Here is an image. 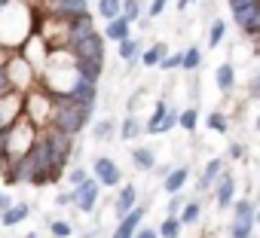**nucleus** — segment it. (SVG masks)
<instances>
[{
    "mask_svg": "<svg viewBox=\"0 0 260 238\" xmlns=\"http://www.w3.org/2000/svg\"><path fill=\"white\" fill-rule=\"evenodd\" d=\"M55 98V110H52V119H49V126H55L58 132L77 138L86 126H89V119H92V110L89 104H77L71 101L68 95H52Z\"/></svg>",
    "mask_w": 260,
    "mask_h": 238,
    "instance_id": "nucleus-1",
    "label": "nucleus"
},
{
    "mask_svg": "<svg viewBox=\"0 0 260 238\" xmlns=\"http://www.w3.org/2000/svg\"><path fill=\"white\" fill-rule=\"evenodd\" d=\"M37 135H40V129L31 123V119H28L25 113L16 119V123H13L10 129L0 132V147H4L7 162H19L22 156H28V150L34 147Z\"/></svg>",
    "mask_w": 260,
    "mask_h": 238,
    "instance_id": "nucleus-2",
    "label": "nucleus"
},
{
    "mask_svg": "<svg viewBox=\"0 0 260 238\" xmlns=\"http://www.w3.org/2000/svg\"><path fill=\"white\" fill-rule=\"evenodd\" d=\"M52 110H55V98H52V92H49V89H43V86L37 83L34 89H28V92H25V110H22V113L31 119L37 129L49 126Z\"/></svg>",
    "mask_w": 260,
    "mask_h": 238,
    "instance_id": "nucleus-3",
    "label": "nucleus"
},
{
    "mask_svg": "<svg viewBox=\"0 0 260 238\" xmlns=\"http://www.w3.org/2000/svg\"><path fill=\"white\" fill-rule=\"evenodd\" d=\"M4 73H7L10 86H13L16 92H22V95H25L28 89H34V86H37V80H40V76H37V70H34V67H31V64H28L16 49L10 52V58H7V64H4Z\"/></svg>",
    "mask_w": 260,
    "mask_h": 238,
    "instance_id": "nucleus-4",
    "label": "nucleus"
},
{
    "mask_svg": "<svg viewBox=\"0 0 260 238\" xmlns=\"http://www.w3.org/2000/svg\"><path fill=\"white\" fill-rule=\"evenodd\" d=\"M16 52H19V55H22L34 70H37V76H40V70L46 67V58H49V52H52V49L46 46V40H43L37 31H31V34L22 40V46H19Z\"/></svg>",
    "mask_w": 260,
    "mask_h": 238,
    "instance_id": "nucleus-5",
    "label": "nucleus"
},
{
    "mask_svg": "<svg viewBox=\"0 0 260 238\" xmlns=\"http://www.w3.org/2000/svg\"><path fill=\"white\" fill-rule=\"evenodd\" d=\"M71 195H74V208H77L80 214H92L95 205H98V195H101V183H98L95 177H86L83 183H77V186L71 189Z\"/></svg>",
    "mask_w": 260,
    "mask_h": 238,
    "instance_id": "nucleus-6",
    "label": "nucleus"
},
{
    "mask_svg": "<svg viewBox=\"0 0 260 238\" xmlns=\"http://www.w3.org/2000/svg\"><path fill=\"white\" fill-rule=\"evenodd\" d=\"M22 110H25V95L22 92L10 89L7 95H0V132L10 129L16 119L22 116Z\"/></svg>",
    "mask_w": 260,
    "mask_h": 238,
    "instance_id": "nucleus-7",
    "label": "nucleus"
},
{
    "mask_svg": "<svg viewBox=\"0 0 260 238\" xmlns=\"http://www.w3.org/2000/svg\"><path fill=\"white\" fill-rule=\"evenodd\" d=\"M211 189H214V205H217V211L233 208V202H236V177H233L230 168H220V174H217V180H214Z\"/></svg>",
    "mask_w": 260,
    "mask_h": 238,
    "instance_id": "nucleus-8",
    "label": "nucleus"
},
{
    "mask_svg": "<svg viewBox=\"0 0 260 238\" xmlns=\"http://www.w3.org/2000/svg\"><path fill=\"white\" fill-rule=\"evenodd\" d=\"M104 34H98V31H92V34H86L83 40H77V43H71L68 49L77 55V58H98V61H104Z\"/></svg>",
    "mask_w": 260,
    "mask_h": 238,
    "instance_id": "nucleus-9",
    "label": "nucleus"
},
{
    "mask_svg": "<svg viewBox=\"0 0 260 238\" xmlns=\"http://www.w3.org/2000/svg\"><path fill=\"white\" fill-rule=\"evenodd\" d=\"M92 177H95L101 186H119V183H122V171H119V165H116L110 156H98V159L92 162Z\"/></svg>",
    "mask_w": 260,
    "mask_h": 238,
    "instance_id": "nucleus-10",
    "label": "nucleus"
},
{
    "mask_svg": "<svg viewBox=\"0 0 260 238\" xmlns=\"http://www.w3.org/2000/svg\"><path fill=\"white\" fill-rule=\"evenodd\" d=\"M144 217H147V208H144V205H135L128 214H122V217L116 220V229L110 232V238H132V235L138 232V226L144 223Z\"/></svg>",
    "mask_w": 260,
    "mask_h": 238,
    "instance_id": "nucleus-11",
    "label": "nucleus"
},
{
    "mask_svg": "<svg viewBox=\"0 0 260 238\" xmlns=\"http://www.w3.org/2000/svg\"><path fill=\"white\" fill-rule=\"evenodd\" d=\"M64 95H68L71 101H77V104H89V107H95V101H98V83L77 76V80H74V86H71Z\"/></svg>",
    "mask_w": 260,
    "mask_h": 238,
    "instance_id": "nucleus-12",
    "label": "nucleus"
},
{
    "mask_svg": "<svg viewBox=\"0 0 260 238\" xmlns=\"http://www.w3.org/2000/svg\"><path fill=\"white\" fill-rule=\"evenodd\" d=\"M135 205H138V186H135V183H122L119 192H116V199H113V214H116V220H119L122 214H128Z\"/></svg>",
    "mask_w": 260,
    "mask_h": 238,
    "instance_id": "nucleus-13",
    "label": "nucleus"
},
{
    "mask_svg": "<svg viewBox=\"0 0 260 238\" xmlns=\"http://www.w3.org/2000/svg\"><path fill=\"white\" fill-rule=\"evenodd\" d=\"M230 226L254 229V202H248V199H236V202H233V223H230Z\"/></svg>",
    "mask_w": 260,
    "mask_h": 238,
    "instance_id": "nucleus-14",
    "label": "nucleus"
},
{
    "mask_svg": "<svg viewBox=\"0 0 260 238\" xmlns=\"http://www.w3.org/2000/svg\"><path fill=\"white\" fill-rule=\"evenodd\" d=\"M187 180H190V165H175V168L162 177V189H166L169 195H172V192H184Z\"/></svg>",
    "mask_w": 260,
    "mask_h": 238,
    "instance_id": "nucleus-15",
    "label": "nucleus"
},
{
    "mask_svg": "<svg viewBox=\"0 0 260 238\" xmlns=\"http://www.w3.org/2000/svg\"><path fill=\"white\" fill-rule=\"evenodd\" d=\"M214 83H217V92L220 95H233V89H236V67H233V61H220L217 64Z\"/></svg>",
    "mask_w": 260,
    "mask_h": 238,
    "instance_id": "nucleus-16",
    "label": "nucleus"
},
{
    "mask_svg": "<svg viewBox=\"0 0 260 238\" xmlns=\"http://www.w3.org/2000/svg\"><path fill=\"white\" fill-rule=\"evenodd\" d=\"M220 168H223V159H220V156H214V159H208V162H205V168H202V174H199V183H196V192H211V186H214V180H217V174H220Z\"/></svg>",
    "mask_w": 260,
    "mask_h": 238,
    "instance_id": "nucleus-17",
    "label": "nucleus"
},
{
    "mask_svg": "<svg viewBox=\"0 0 260 238\" xmlns=\"http://www.w3.org/2000/svg\"><path fill=\"white\" fill-rule=\"evenodd\" d=\"M141 49H144V43H141L138 37H132V34H128L125 40H119V43H116V52H119V58H122L128 67H132V64H138V58H141Z\"/></svg>",
    "mask_w": 260,
    "mask_h": 238,
    "instance_id": "nucleus-18",
    "label": "nucleus"
},
{
    "mask_svg": "<svg viewBox=\"0 0 260 238\" xmlns=\"http://www.w3.org/2000/svg\"><path fill=\"white\" fill-rule=\"evenodd\" d=\"M116 132H119L122 141H135V138H141V135H144L141 116H138V113H125V116H122V123L116 126Z\"/></svg>",
    "mask_w": 260,
    "mask_h": 238,
    "instance_id": "nucleus-19",
    "label": "nucleus"
},
{
    "mask_svg": "<svg viewBox=\"0 0 260 238\" xmlns=\"http://www.w3.org/2000/svg\"><path fill=\"white\" fill-rule=\"evenodd\" d=\"M28 217H31V205H28V202H19V205H10L7 211H0V223H4L7 229L25 223Z\"/></svg>",
    "mask_w": 260,
    "mask_h": 238,
    "instance_id": "nucleus-20",
    "label": "nucleus"
},
{
    "mask_svg": "<svg viewBox=\"0 0 260 238\" xmlns=\"http://www.w3.org/2000/svg\"><path fill=\"white\" fill-rule=\"evenodd\" d=\"M104 40H113V43H119V40H125L128 34H132V22H125L122 16H116V19H110V22H104Z\"/></svg>",
    "mask_w": 260,
    "mask_h": 238,
    "instance_id": "nucleus-21",
    "label": "nucleus"
},
{
    "mask_svg": "<svg viewBox=\"0 0 260 238\" xmlns=\"http://www.w3.org/2000/svg\"><path fill=\"white\" fill-rule=\"evenodd\" d=\"M95 31V19L89 16V13H83V16H74L71 19V37H68V46L71 43H77V40H83L86 34H92Z\"/></svg>",
    "mask_w": 260,
    "mask_h": 238,
    "instance_id": "nucleus-22",
    "label": "nucleus"
},
{
    "mask_svg": "<svg viewBox=\"0 0 260 238\" xmlns=\"http://www.w3.org/2000/svg\"><path fill=\"white\" fill-rule=\"evenodd\" d=\"M74 67H77V73L83 80H92V83H98L101 73H104V61H98V58H77Z\"/></svg>",
    "mask_w": 260,
    "mask_h": 238,
    "instance_id": "nucleus-23",
    "label": "nucleus"
},
{
    "mask_svg": "<svg viewBox=\"0 0 260 238\" xmlns=\"http://www.w3.org/2000/svg\"><path fill=\"white\" fill-rule=\"evenodd\" d=\"M166 52H169V46H166L162 40H156V43H150L147 49H141V58H138V61H141L144 67H156V64L166 58Z\"/></svg>",
    "mask_w": 260,
    "mask_h": 238,
    "instance_id": "nucleus-24",
    "label": "nucleus"
},
{
    "mask_svg": "<svg viewBox=\"0 0 260 238\" xmlns=\"http://www.w3.org/2000/svg\"><path fill=\"white\" fill-rule=\"evenodd\" d=\"M178 129H184L187 135H196V129H199V110H196V104L178 110Z\"/></svg>",
    "mask_w": 260,
    "mask_h": 238,
    "instance_id": "nucleus-25",
    "label": "nucleus"
},
{
    "mask_svg": "<svg viewBox=\"0 0 260 238\" xmlns=\"http://www.w3.org/2000/svg\"><path fill=\"white\" fill-rule=\"evenodd\" d=\"M132 165H135L138 171H153V168H156V153H153L150 147H135V150H132Z\"/></svg>",
    "mask_w": 260,
    "mask_h": 238,
    "instance_id": "nucleus-26",
    "label": "nucleus"
},
{
    "mask_svg": "<svg viewBox=\"0 0 260 238\" xmlns=\"http://www.w3.org/2000/svg\"><path fill=\"white\" fill-rule=\"evenodd\" d=\"M199 217H202V202H196V199H187L184 208L178 211V220H181L184 226H196Z\"/></svg>",
    "mask_w": 260,
    "mask_h": 238,
    "instance_id": "nucleus-27",
    "label": "nucleus"
},
{
    "mask_svg": "<svg viewBox=\"0 0 260 238\" xmlns=\"http://www.w3.org/2000/svg\"><path fill=\"white\" fill-rule=\"evenodd\" d=\"M116 135V119L113 116H104V119H98V123L92 126V138L95 141H110Z\"/></svg>",
    "mask_w": 260,
    "mask_h": 238,
    "instance_id": "nucleus-28",
    "label": "nucleus"
},
{
    "mask_svg": "<svg viewBox=\"0 0 260 238\" xmlns=\"http://www.w3.org/2000/svg\"><path fill=\"white\" fill-rule=\"evenodd\" d=\"M202 67V49L199 46H187L184 49V58H181V70L184 73H196Z\"/></svg>",
    "mask_w": 260,
    "mask_h": 238,
    "instance_id": "nucleus-29",
    "label": "nucleus"
},
{
    "mask_svg": "<svg viewBox=\"0 0 260 238\" xmlns=\"http://www.w3.org/2000/svg\"><path fill=\"white\" fill-rule=\"evenodd\" d=\"M159 238H181V232H184V223L178 220V217H172V214H166V220L159 223Z\"/></svg>",
    "mask_w": 260,
    "mask_h": 238,
    "instance_id": "nucleus-30",
    "label": "nucleus"
},
{
    "mask_svg": "<svg viewBox=\"0 0 260 238\" xmlns=\"http://www.w3.org/2000/svg\"><path fill=\"white\" fill-rule=\"evenodd\" d=\"M205 126H208L211 132H217V135H223V132L230 129V119H226V113H223V110H211V113L205 116Z\"/></svg>",
    "mask_w": 260,
    "mask_h": 238,
    "instance_id": "nucleus-31",
    "label": "nucleus"
},
{
    "mask_svg": "<svg viewBox=\"0 0 260 238\" xmlns=\"http://www.w3.org/2000/svg\"><path fill=\"white\" fill-rule=\"evenodd\" d=\"M125 22H138L141 16H144V4H141V0H122V13H119Z\"/></svg>",
    "mask_w": 260,
    "mask_h": 238,
    "instance_id": "nucleus-32",
    "label": "nucleus"
},
{
    "mask_svg": "<svg viewBox=\"0 0 260 238\" xmlns=\"http://www.w3.org/2000/svg\"><path fill=\"white\" fill-rule=\"evenodd\" d=\"M223 37H226V22L223 19H214L211 28H208V49H217L223 43Z\"/></svg>",
    "mask_w": 260,
    "mask_h": 238,
    "instance_id": "nucleus-33",
    "label": "nucleus"
},
{
    "mask_svg": "<svg viewBox=\"0 0 260 238\" xmlns=\"http://www.w3.org/2000/svg\"><path fill=\"white\" fill-rule=\"evenodd\" d=\"M119 13H122V0H98V16H101L104 22L116 19Z\"/></svg>",
    "mask_w": 260,
    "mask_h": 238,
    "instance_id": "nucleus-34",
    "label": "nucleus"
},
{
    "mask_svg": "<svg viewBox=\"0 0 260 238\" xmlns=\"http://www.w3.org/2000/svg\"><path fill=\"white\" fill-rule=\"evenodd\" d=\"M181 58H184V49L181 52H166V58L156 64L159 70H181Z\"/></svg>",
    "mask_w": 260,
    "mask_h": 238,
    "instance_id": "nucleus-35",
    "label": "nucleus"
},
{
    "mask_svg": "<svg viewBox=\"0 0 260 238\" xmlns=\"http://www.w3.org/2000/svg\"><path fill=\"white\" fill-rule=\"evenodd\" d=\"M49 232H52V238H71L74 235V226L68 220H52L49 223Z\"/></svg>",
    "mask_w": 260,
    "mask_h": 238,
    "instance_id": "nucleus-36",
    "label": "nucleus"
},
{
    "mask_svg": "<svg viewBox=\"0 0 260 238\" xmlns=\"http://www.w3.org/2000/svg\"><path fill=\"white\" fill-rule=\"evenodd\" d=\"M184 202H187V199H184L181 192H172V195H169V208H166V214H172V217H178V211L184 208Z\"/></svg>",
    "mask_w": 260,
    "mask_h": 238,
    "instance_id": "nucleus-37",
    "label": "nucleus"
},
{
    "mask_svg": "<svg viewBox=\"0 0 260 238\" xmlns=\"http://www.w3.org/2000/svg\"><path fill=\"white\" fill-rule=\"evenodd\" d=\"M169 7V0H150V7H147V19H159Z\"/></svg>",
    "mask_w": 260,
    "mask_h": 238,
    "instance_id": "nucleus-38",
    "label": "nucleus"
},
{
    "mask_svg": "<svg viewBox=\"0 0 260 238\" xmlns=\"http://www.w3.org/2000/svg\"><path fill=\"white\" fill-rule=\"evenodd\" d=\"M245 95H248V101H260V70L251 76V83H248V92H245Z\"/></svg>",
    "mask_w": 260,
    "mask_h": 238,
    "instance_id": "nucleus-39",
    "label": "nucleus"
},
{
    "mask_svg": "<svg viewBox=\"0 0 260 238\" xmlns=\"http://www.w3.org/2000/svg\"><path fill=\"white\" fill-rule=\"evenodd\" d=\"M86 177H89V174H86V168H80V165H74V168L68 171V183H71V186H77V183H83Z\"/></svg>",
    "mask_w": 260,
    "mask_h": 238,
    "instance_id": "nucleus-40",
    "label": "nucleus"
},
{
    "mask_svg": "<svg viewBox=\"0 0 260 238\" xmlns=\"http://www.w3.org/2000/svg\"><path fill=\"white\" fill-rule=\"evenodd\" d=\"M245 153H248V150H245V147H242L239 141H236V144H230V159H236V162H242V159H245Z\"/></svg>",
    "mask_w": 260,
    "mask_h": 238,
    "instance_id": "nucleus-41",
    "label": "nucleus"
},
{
    "mask_svg": "<svg viewBox=\"0 0 260 238\" xmlns=\"http://www.w3.org/2000/svg\"><path fill=\"white\" fill-rule=\"evenodd\" d=\"M132 238H159V232H156V229H150V226H144V223H141V226H138V232H135V235H132Z\"/></svg>",
    "mask_w": 260,
    "mask_h": 238,
    "instance_id": "nucleus-42",
    "label": "nucleus"
},
{
    "mask_svg": "<svg viewBox=\"0 0 260 238\" xmlns=\"http://www.w3.org/2000/svg\"><path fill=\"white\" fill-rule=\"evenodd\" d=\"M55 205H58V208H68V205H74V195H71V189H68V192H58V195H55Z\"/></svg>",
    "mask_w": 260,
    "mask_h": 238,
    "instance_id": "nucleus-43",
    "label": "nucleus"
},
{
    "mask_svg": "<svg viewBox=\"0 0 260 238\" xmlns=\"http://www.w3.org/2000/svg\"><path fill=\"white\" fill-rule=\"evenodd\" d=\"M13 86H10V80H7V73H4V67H0V95H7Z\"/></svg>",
    "mask_w": 260,
    "mask_h": 238,
    "instance_id": "nucleus-44",
    "label": "nucleus"
},
{
    "mask_svg": "<svg viewBox=\"0 0 260 238\" xmlns=\"http://www.w3.org/2000/svg\"><path fill=\"white\" fill-rule=\"evenodd\" d=\"M10 205H13V199H10V195H7L4 189H0V211H7Z\"/></svg>",
    "mask_w": 260,
    "mask_h": 238,
    "instance_id": "nucleus-45",
    "label": "nucleus"
},
{
    "mask_svg": "<svg viewBox=\"0 0 260 238\" xmlns=\"http://www.w3.org/2000/svg\"><path fill=\"white\" fill-rule=\"evenodd\" d=\"M10 52H13V49H7V46H0V67H4V64H7V58H10Z\"/></svg>",
    "mask_w": 260,
    "mask_h": 238,
    "instance_id": "nucleus-46",
    "label": "nucleus"
},
{
    "mask_svg": "<svg viewBox=\"0 0 260 238\" xmlns=\"http://www.w3.org/2000/svg\"><path fill=\"white\" fill-rule=\"evenodd\" d=\"M153 171H156V177H166V174H169V171H172V165H156V168H153Z\"/></svg>",
    "mask_w": 260,
    "mask_h": 238,
    "instance_id": "nucleus-47",
    "label": "nucleus"
},
{
    "mask_svg": "<svg viewBox=\"0 0 260 238\" xmlns=\"http://www.w3.org/2000/svg\"><path fill=\"white\" fill-rule=\"evenodd\" d=\"M190 4H193V0H178V13H187Z\"/></svg>",
    "mask_w": 260,
    "mask_h": 238,
    "instance_id": "nucleus-48",
    "label": "nucleus"
},
{
    "mask_svg": "<svg viewBox=\"0 0 260 238\" xmlns=\"http://www.w3.org/2000/svg\"><path fill=\"white\" fill-rule=\"evenodd\" d=\"M254 223L260 226V208H254Z\"/></svg>",
    "mask_w": 260,
    "mask_h": 238,
    "instance_id": "nucleus-49",
    "label": "nucleus"
},
{
    "mask_svg": "<svg viewBox=\"0 0 260 238\" xmlns=\"http://www.w3.org/2000/svg\"><path fill=\"white\" fill-rule=\"evenodd\" d=\"M254 129H257V132H260V113H257V116H254Z\"/></svg>",
    "mask_w": 260,
    "mask_h": 238,
    "instance_id": "nucleus-50",
    "label": "nucleus"
},
{
    "mask_svg": "<svg viewBox=\"0 0 260 238\" xmlns=\"http://www.w3.org/2000/svg\"><path fill=\"white\" fill-rule=\"evenodd\" d=\"M25 238H37V232H28V235H25Z\"/></svg>",
    "mask_w": 260,
    "mask_h": 238,
    "instance_id": "nucleus-51",
    "label": "nucleus"
},
{
    "mask_svg": "<svg viewBox=\"0 0 260 238\" xmlns=\"http://www.w3.org/2000/svg\"><path fill=\"white\" fill-rule=\"evenodd\" d=\"M233 238H251V235H233Z\"/></svg>",
    "mask_w": 260,
    "mask_h": 238,
    "instance_id": "nucleus-52",
    "label": "nucleus"
}]
</instances>
